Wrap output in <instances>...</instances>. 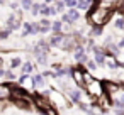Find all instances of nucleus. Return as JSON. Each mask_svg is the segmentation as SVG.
Instances as JSON below:
<instances>
[{
	"label": "nucleus",
	"mask_w": 124,
	"mask_h": 115,
	"mask_svg": "<svg viewBox=\"0 0 124 115\" xmlns=\"http://www.w3.org/2000/svg\"><path fill=\"white\" fill-rule=\"evenodd\" d=\"M116 14V9L114 7H105V5H100V4H92L90 5V10L87 12V20L90 26H105L112 15Z\"/></svg>",
	"instance_id": "obj_1"
},
{
	"label": "nucleus",
	"mask_w": 124,
	"mask_h": 115,
	"mask_svg": "<svg viewBox=\"0 0 124 115\" xmlns=\"http://www.w3.org/2000/svg\"><path fill=\"white\" fill-rule=\"evenodd\" d=\"M92 53H93V61L97 63V66H105L107 58H105V54H104V47H100V46H93Z\"/></svg>",
	"instance_id": "obj_2"
},
{
	"label": "nucleus",
	"mask_w": 124,
	"mask_h": 115,
	"mask_svg": "<svg viewBox=\"0 0 124 115\" xmlns=\"http://www.w3.org/2000/svg\"><path fill=\"white\" fill-rule=\"evenodd\" d=\"M122 86L119 85V83H114V81H107V80H104L102 81V90H104V93H107L109 96H112L116 91H119Z\"/></svg>",
	"instance_id": "obj_3"
},
{
	"label": "nucleus",
	"mask_w": 124,
	"mask_h": 115,
	"mask_svg": "<svg viewBox=\"0 0 124 115\" xmlns=\"http://www.w3.org/2000/svg\"><path fill=\"white\" fill-rule=\"evenodd\" d=\"M63 37H65V32H53V36L48 39L49 41V46L51 47H60V44L63 42Z\"/></svg>",
	"instance_id": "obj_4"
},
{
	"label": "nucleus",
	"mask_w": 124,
	"mask_h": 115,
	"mask_svg": "<svg viewBox=\"0 0 124 115\" xmlns=\"http://www.w3.org/2000/svg\"><path fill=\"white\" fill-rule=\"evenodd\" d=\"M9 98H12V93H10V83L0 85V100H9Z\"/></svg>",
	"instance_id": "obj_5"
},
{
	"label": "nucleus",
	"mask_w": 124,
	"mask_h": 115,
	"mask_svg": "<svg viewBox=\"0 0 124 115\" xmlns=\"http://www.w3.org/2000/svg\"><path fill=\"white\" fill-rule=\"evenodd\" d=\"M49 31H51V20L46 19V17H43L39 20V34H48Z\"/></svg>",
	"instance_id": "obj_6"
},
{
	"label": "nucleus",
	"mask_w": 124,
	"mask_h": 115,
	"mask_svg": "<svg viewBox=\"0 0 124 115\" xmlns=\"http://www.w3.org/2000/svg\"><path fill=\"white\" fill-rule=\"evenodd\" d=\"M66 15H68V19H70L71 24H75V22L80 20V17H82V15H80V10H77V7H75V9H68V10H66Z\"/></svg>",
	"instance_id": "obj_7"
},
{
	"label": "nucleus",
	"mask_w": 124,
	"mask_h": 115,
	"mask_svg": "<svg viewBox=\"0 0 124 115\" xmlns=\"http://www.w3.org/2000/svg\"><path fill=\"white\" fill-rule=\"evenodd\" d=\"M68 93V96L73 100V101H82V90H78V88H71L70 91H66Z\"/></svg>",
	"instance_id": "obj_8"
},
{
	"label": "nucleus",
	"mask_w": 124,
	"mask_h": 115,
	"mask_svg": "<svg viewBox=\"0 0 124 115\" xmlns=\"http://www.w3.org/2000/svg\"><path fill=\"white\" fill-rule=\"evenodd\" d=\"M32 85L34 86H38V88H44V76L41 74V73H38V74H34L32 76Z\"/></svg>",
	"instance_id": "obj_9"
},
{
	"label": "nucleus",
	"mask_w": 124,
	"mask_h": 115,
	"mask_svg": "<svg viewBox=\"0 0 124 115\" xmlns=\"http://www.w3.org/2000/svg\"><path fill=\"white\" fill-rule=\"evenodd\" d=\"M34 56H36V63L39 66H46L48 64V53H38Z\"/></svg>",
	"instance_id": "obj_10"
},
{
	"label": "nucleus",
	"mask_w": 124,
	"mask_h": 115,
	"mask_svg": "<svg viewBox=\"0 0 124 115\" xmlns=\"http://www.w3.org/2000/svg\"><path fill=\"white\" fill-rule=\"evenodd\" d=\"M102 34H104V27H102V26H92L90 32H88L90 37H99V36H102Z\"/></svg>",
	"instance_id": "obj_11"
},
{
	"label": "nucleus",
	"mask_w": 124,
	"mask_h": 115,
	"mask_svg": "<svg viewBox=\"0 0 124 115\" xmlns=\"http://www.w3.org/2000/svg\"><path fill=\"white\" fill-rule=\"evenodd\" d=\"M21 9L24 10V12H31V9H32V4H34V0H21Z\"/></svg>",
	"instance_id": "obj_12"
},
{
	"label": "nucleus",
	"mask_w": 124,
	"mask_h": 115,
	"mask_svg": "<svg viewBox=\"0 0 124 115\" xmlns=\"http://www.w3.org/2000/svg\"><path fill=\"white\" fill-rule=\"evenodd\" d=\"M21 69H22V73L31 74V73H32V69H34V64H32L31 61H26V63H22V64H21Z\"/></svg>",
	"instance_id": "obj_13"
},
{
	"label": "nucleus",
	"mask_w": 124,
	"mask_h": 115,
	"mask_svg": "<svg viewBox=\"0 0 124 115\" xmlns=\"http://www.w3.org/2000/svg\"><path fill=\"white\" fill-rule=\"evenodd\" d=\"M63 31V22L61 20H53L51 22V32H61Z\"/></svg>",
	"instance_id": "obj_14"
},
{
	"label": "nucleus",
	"mask_w": 124,
	"mask_h": 115,
	"mask_svg": "<svg viewBox=\"0 0 124 115\" xmlns=\"http://www.w3.org/2000/svg\"><path fill=\"white\" fill-rule=\"evenodd\" d=\"M54 9H56V12H58V14H65L66 5H65L63 0H56V2H54Z\"/></svg>",
	"instance_id": "obj_15"
},
{
	"label": "nucleus",
	"mask_w": 124,
	"mask_h": 115,
	"mask_svg": "<svg viewBox=\"0 0 124 115\" xmlns=\"http://www.w3.org/2000/svg\"><path fill=\"white\" fill-rule=\"evenodd\" d=\"M114 27L119 29V31H124V15H119V17L114 20Z\"/></svg>",
	"instance_id": "obj_16"
},
{
	"label": "nucleus",
	"mask_w": 124,
	"mask_h": 115,
	"mask_svg": "<svg viewBox=\"0 0 124 115\" xmlns=\"http://www.w3.org/2000/svg\"><path fill=\"white\" fill-rule=\"evenodd\" d=\"M77 10H80V12H88V10H90V4H87L85 0H83V2H78V4H77Z\"/></svg>",
	"instance_id": "obj_17"
},
{
	"label": "nucleus",
	"mask_w": 124,
	"mask_h": 115,
	"mask_svg": "<svg viewBox=\"0 0 124 115\" xmlns=\"http://www.w3.org/2000/svg\"><path fill=\"white\" fill-rule=\"evenodd\" d=\"M21 64H22V59H21L19 56H16V58H12V59H10V68H12V69L21 68Z\"/></svg>",
	"instance_id": "obj_18"
},
{
	"label": "nucleus",
	"mask_w": 124,
	"mask_h": 115,
	"mask_svg": "<svg viewBox=\"0 0 124 115\" xmlns=\"http://www.w3.org/2000/svg\"><path fill=\"white\" fill-rule=\"evenodd\" d=\"M105 66L110 68V69H119V61H116V59H107V61H105Z\"/></svg>",
	"instance_id": "obj_19"
},
{
	"label": "nucleus",
	"mask_w": 124,
	"mask_h": 115,
	"mask_svg": "<svg viewBox=\"0 0 124 115\" xmlns=\"http://www.w3.org/2000/svg\"><path fill=\"white\" fill-rule=\"evenodd\" d=\"M10 34H12L10 29H2V31H0V41H7L10 37Z\"/></svg>",
	"instance_id": "obj_20"
},
{
	"label": "nucleus",
	"mask_w": 124,
	"mask_h": 115,
	"mask_svg": "<svg viewBox=\"0 0 124 115\" xmlns=\"http://www.w3.org/2000/svg\"><path fill=\"white\" fill-rule=\"evenodd\" d=\"M39 15H43V17H48V15H49V5H48V4H41Z\"/></svg>",
	"instance_id": "obj_21"
},
{
	"label": "nucleus",
	"mask_w": 124,
	"mask_h": 115,
	"mask_svg": "<svg viewBox=\"0 0 124 115\" xmlns=\"http://www.w3.org/2000/svg\"><path fill=\"white\" fill-rule=\"evenodd\" d=\"M85 68H87V69H90V71H95L99 66H97V63H95L93 59H88V61L85 63Z\"/></svg>",
	"instance_id": "obj_22"
},
{
	"label": "nucleus",
	"mask_w": 124,
	"mask_h": 115,
	"mask_svg": "<svg viewBox=\"0 0 124 115\" xmlns=\"http://www.w3.org/2000/svg\"><path fill=\"white\" fill-rule=\"evenodd\" d=\"M5 80H9V81H16V74H14V69L10 68V69H7L5 71V76H4Z\"/></svg>",
	"instance_id": "obj_23"
},
{
	"label": "nucleus",
	"mask_w": 124,
	"mask_h": 115,
	"mask_svg": "<svg viewBox=\"0 0 124 115\" xmlns=\"http://www.w3.org/2000/svg\"><path fill=\"white\" fill-rule=\"evenodd\" d=\"M39 10H41V4H32V9H31V14L36 17V15H39Z\"/></svg>",
	"instance_id": "obj_24"
},
{
	"label": "nucleus",
	"mask_w": 124,
	"mask_h": 115,
	"mask_svg": "<svg viewBox=\"0 0 124 115\" xmlns=\"http://www.w3.org/2000/svg\"><path fill=\"white\" fill-rule=\"evenodd\" d=\"M63 2H65V5H66V9H75L77 7V0H63Z\"/></svg>",
	"instance_id": "obj_25"
},
{
	"label": "nucleus",
	"mask_w": 124,
	"mask_h": 115,
	"mask_svg": "<svg viewBox=\"0 0 124 115\" xmlns=\"http://www.w3.org/2000/svg\"><path fill=\"white\" fill-rule=\"evenodd\" d=\"M9 7L12 9V12H19V9H21V4L14 0V2H10V4H9Z\"/></svg>",
	"instance_id": "obj_26"
},
{
	"label": "nucleus",
	"mask_w": 124,
	"mask_h": 115,
	"mask_svg": "<svg viewBox=\"0 0 124 115\" xmlns=\"http://www.w3.org/2000/svg\"><path fill=\"white\" fill-rule=\"evenodd\" d=\"M27 78H29V74H26V73H22V74L19 76V80H17V83H19V85H24V83L27 81Z\"/></svg>",
	"instance_id": "obj_27"
},
{
	"label": "nucleus",
	"mask_w": 124,
	"mask_h": 115,
	"mask_svg": "<svg viewBox=\"0 0 124 115\" xmlns=\"http://www.w3.org/2000/svg\"><path fill=\"white\" fill-rule=\"evenodd\" d=\"M41 74H43L44 78H53V71H43Z\"/></svg>",
	"instance_id": "obj_28"
},
{
	"label": "nucleus",
	"mask_w": 124,
	"mask_h": 115,
	"mask_svg": "<svg viewBox=\"0 0 124 115\" xmlns=\"http://www.w3.org/2000/svg\"><path fill=\"white\" fill-rule=\"evenodd\" d=\"M116 44L119 46V49H124V37H121V39H119V41H117Z\"/></svg>",
	"instance_id": "obj_29"
},
{
	"label": "nucleus",
	"mask_w": 124,
	"mask_h": 115,
	"mask_svg": "<svg viewBox=\"0 0 124 115\" xmlns=\"http://www.w3.org/2000/svg\"><path fill=\"white\" fill-rule=\"evenodd\" d=\"M63 66H61V63H53V71H56V69H61Z\"/></svg>",
	"instance_id": "obj_30"
},
{
	"label": "nucleus",
	"mask_w": 124,
	"mask_h": 115,
	"mask_svg": "<svg viewBox=\"0 0 124 115\" xmlns=\"http://www.w3.org/2000/svg\"><path fill=\"white\" fill-rule=\"evenodd\" d=\"M4 76H5V69H4V68H0V80H2Z\"/></svg>",
	"instance_id": "obj_31"
},
{
	"label": "nucleus",
	"mask_w": 124,
	"mask_h": 115,
	"mask_svg": "<svg viewBox=\"0 0 124 115\" xmlns=\"http://www.w3.org/2000/svg\"><path fill=\"white\" fill-rule=\"evenodd\" d=\"M56 2V0H44V4H48V5H53Z\"/></svg>",
	"instance_id": "obj_32"
},
{
	"label": "nucleus",
	"mask_w": 124,
	"mask_h": 115,
	"mask_svg": "<svg viewBox=\"0 0 124 115\" xmlns=\"http://www.w3.org/2000/svg\"><path fill=\"white\" fill-rule=\"evenodd\" d=\"M0 68H4V58L0 56Z\"/></svg>",
	"instance_id": "obj_33"
},
{
	"label": "nucleus",
	"mask_w": 124,
	"mask_h": 115,
	"mask_svg": "<svg viewBox=\"0 0 124 115\" xmlns=\"http://www.w3.org/2000/svg\"><path fill=\"white\" fill-rule=\"evenodd\" d=\"M117 115H124V110L121 108V110H117Z\"/></svg>",
	"instance_id": "obj_34"
},
{
	"label": "nucleus",
	"mask_w": 124,
	"mask_h": 115,
	"mask_svg": "<svg viewBox=\"0 0 124 115\" xmlns=\"http://www.w3.org/2000/svg\"><path fill=\"white\" fill-rule=\"evenodd\" d=\"M7 4V0H0V5H5Z\"/></svg>",
	"instance_id": "obj_35"
},
{
	"label": "nucleus",
	"mask_w": 124,
	"mask_h": 115,
	"mask_svg": "<svg viewBox=\"0 0 124 115\" xmlns=\"http://www.w3.org/2000/svg\"><path fill=\"white\" fill-rule=\"evenodd\" d=\"M119 100H121V101H122V103H124V93H122V95H121V98H119Z\"/></svg>",
	"instance_id": "obj_36"
},
{
	"label": "nucleus",
	"mask_w": 124,
	"mask_h": 115,
	"mask_svg": "<svg viewBox=\"0 0 124 115\" xmlns=\"http://www.w3.org/2000/svg\"><path fill=\"white\" fill-rule=\"evenodd\" d=\"M77 2H83V0H77Z\"/></svg>",
	"instance_id": "obj_37"
},
{
	"label": "nucleus",
	"mask_w": 124,
	"mask_h": 115,
	"mask_svg": "<svg viewBox=\"0 0 124 115\" xmlns=\"http://www.w3.org/2000/svg\"><path fill=\"white\" fill-rule=\"evenodd\" d=\"M16 2H21V0H16Z\"/></svg>",
	"instance_id": "obj_38"
}]
</instances>
